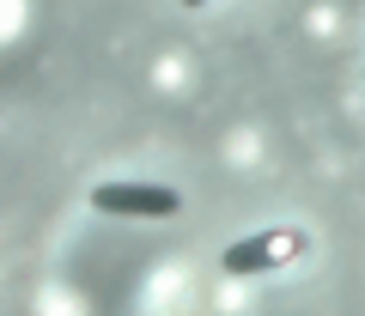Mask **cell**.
<instances>
[{"label": "cell", "mask_w": 365, "mask_h": 316, "mask_svg": "<svg viewBox=\"0 0 365 316\" xmlns=\"http://www.w3.org/2000/svg\"><path fill=\"white\" fill-rule=\"evenodd\" d=\"M182 6H201V0H182Z\"/></svg>", "instance_id": "obj_3"}, {"label": "cell", "mask_w": 365, "mask_h": 316, "mask_svg": "<svg viewBox=\"0 0 365 316\" xmlns=\"http://www.w3.org/2000/svg\"><path fill=\"white\" fill-rule=\"evenodd\" d=\"M91 207L128 213V219H170L182 201H177V189H158V183H98L91 189Z\"/></svg>", "instance_id": "obj_1"}, {"label": "cell", "mask_w": 365, "mask_h": 316, "mask_svg": "<svg viewBox=\"0 0 365 316\" xmlns=\"http://www.w3.org/2000/svg\"><path fill=\"white\" fill-rule=\"evenodd\" d=\"M299 250H304L299 231H256V237H244V243L225 250V274H274V268L292 262Z\"/></svg>", "instance_id": "obj_2"}]
</instances>
